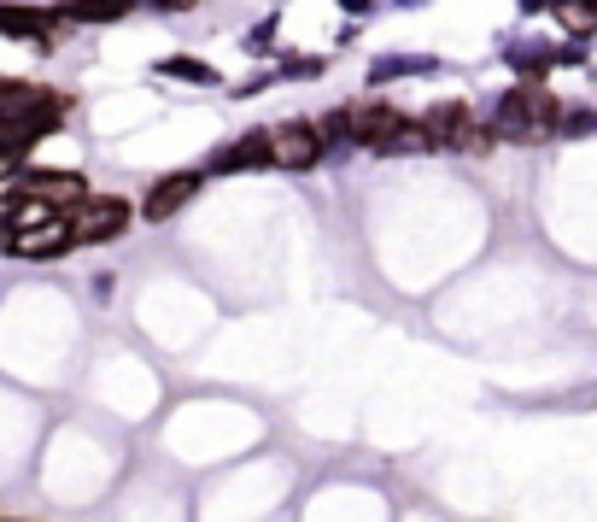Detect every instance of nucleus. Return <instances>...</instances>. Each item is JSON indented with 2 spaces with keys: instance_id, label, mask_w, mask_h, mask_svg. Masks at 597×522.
<instances>
[{
  "instance_id": "nucleus-1",
  "label": "nucleus",
  "mask_w": 597,
  "mask_h": 522,
  "mask_svg": "<svg viewBox=\"0 0 597 522\" xmlns=\"http://www.w3.org/2000/svg\"><path fill=\"white\" fill-rule=\"evenodd\" d=\"M556 100L533 89V82H521V89H509L504 94V106H498V129L504 136H516V141H539V136H551L556 129Z\"/></svg>"
},
{
  "instance_id": "nucleus-2",
  "label": "nucleus",
  "mask_w": 597,
  "mask_h": 522,
  "mask_svg": "<svg viewBox=\"0 0 597 522\" xmlns=\"http://www.w3.org/2000/svg\"><path fill=\"white\" fill-rule=\"evenodd\" d=\"M264 159L282 164V171H311L322 159V129L317 124H282L264 136Z\"/></svg>"
},
{
  "instance_id": "nucleus-3",
  "label": "nucleus",
  "mask_w": 597,
  "mask_h": 522,
  "mask_svg": "<svg viewBox=\"0 0 597 522\" xmlns=\"http://www.w3.org/2000/svg\"><path fill=\"white\" fill-rule=\"evenodd\" d=\"M124 224H129L124 200H94V194H82L71 206V217H65L71 241H112V235H124Z\"/></svg>"
},
{
  "instance_id": "nucleus-4",
  "label": "nucleus",
  "mask_w": 597,
  "mask_h": 522,
  "mask_svg": "<svg viewBox=\"0 0 597 522\" xmlns=\"http://www.w3.org/2000/svg\"><path fill=\"white\" fill-rule=\"evenodd\" d=\"M340 124L352 129V141H364V147H392V136H399L404 124H411V117H399L392 106H369V100H357V106H346L340 112Z\"/></svg>"
},
{
  "instance_id": "nucleus-5",
  "label": "nucleus",
  "mask_w": 597,
  "mask_h": 522,
  "mask_svg": "<svg viewBox=\"0 0 597 522\" xmlns=\"http://www.w3.org/2000/svg\"><path fill=\"white\" fill-rule=\"evenodd\" d=\"M30 200H42V206H54V212H71L82 194H89V182H82L77 171H36L24 182Z\"/></svg>"
},
{
  "instance_id": "nucleus-6",
  "label": "nucleus",
  "mask_w": 597,
  "mask_h": 522,
  "mask_svg": "<svg viewBox=\"0 0 597 522\" xmlns=\"http://www.w3.org/2000/svg\"><path fill=\"white\" fill-rule=\"evenodd\" d=\"M59 247H71V229H65V217H36V224H19L12 229V252H59Z\"/></svg>"
},
{
  "instance_id": "nucleus-7",
  "label": "nucleus",
  "mask_w": 597,
  "mask_h": 522,
  "mask_svg": "<svg viewBox=\"0 0 597 522\" xmlns=\"http://www.w3.org/2000/svg\"><path fill=\"white\" fill-rule=\"evenodd\" d=\"M194 194H199V177H194V171H182V177H164L159 189L147 194V206H141V212L152 217V224H164V217H170V212H182V206H187V200H194Z\"/></svg>"
},
{
  "instance_id": "nucleus-8",
  "label": "nucleus",
  "mask_w": 597,
  "mask_h": 522,
  "mask_svg": "<svg viewBox=\"0 0 597 522\" xmlns=\"http://www.w3.org/2000/svg\"><path fill=\"white\" fill-rule=\"evenodd\" d=\"M0 30H12L19 42H54L59 19L54 12H30V7H0Z\"/></svg>"
},
{
  "instance_id": "nucleus-9",
  "label": "nucleus",
  "mask_w": 597,
  "mask_h": 522,
  "mask_svg": "<svg viewBox=\"0 0 597 522\" xmlns=\"http://www.w3.org/2000/svg\"><path fill=\"white\" fill-rule=\"evenodd\" d=\"M469 124V106H457V100H451V106H434L428 117H422V129H428V141H446L451 147V136H457V129H463Z\"/></svg>"
},
{
  "instance_id": "nucleus-10",
  "label": "nucleus",
  "mask_w": 597,
  "mask_h": 522,
  "mask_svg": "<svg viewBox=\"0 0 597 522\" xmlns=\"http://www.w3.org/2000/svg\"><path fill=\"white\" fill-rule=\"evenodd\" d=\"M65 12H71V19H89V24H106V19H124L129 0H65Z\"/></svg>"
},
{
  "instance_id": "nucleus-11",
  "label": "nucleus",
  "mask_w": 597,
  "mask_h": 522,
  "mask_svg": "<svg viewBox=\"0 0 597 522\" xmlns=\"http://www.w3.org/2000/svg\"><path fill=\"white\" fill-rule=\"evenodd\" d=\"M159 71H164V77H194V82H211V71H206L199 59H164Z\"/></svg>"
},
{
  "instance_id": "nucleus-12",
  "label": "nucleus",
  "mask_w": 597,
  "mask_h": 522,
  "mask_svg": "<svg viewBox=\"0 0 597 522\" xmlns=\"http://www.w3.org/2000/svg\"><path fill=\"white\" fill-rule=\"evenodd\" d=\"M597 19V7H579V0H562V24H574V30H586Z\"/></svg>"
},
{
  "instance_id": "nucleus-13",
  "label": "nucleus",
  "mask_w": 597,
  "mask_h": 522,
  "mask_svg": "<svg viewBox=\"0 0 597 522\" xmlns=\"http://www.w3.org/2000/svg\"><path fill=\"white\" fill-rule=\"evenodd\" d=\"M19 154H24V147H12L7 136H0V177H7V171H12V164H19Z\"/></svg>"
},
{
  "instance_id": "nucleus-14",
  "label": "nucleus",
  "mask_w": 597,
  "mask_h": 522,
  "mask_svg": "<svg viewBox=\"0 0 597 522\" xmlns=\"http://www.w3.org/2000/svg\"><path fill=\"white\" fill-rule=\"evenodd\" d=\"M159 7H194V0H159Z\"/></svg>"
}]
</instances>
